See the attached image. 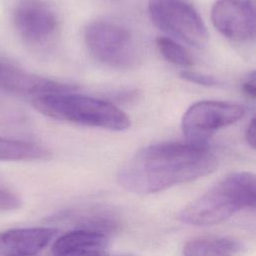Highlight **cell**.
Wrapping results in <instances>:
<instances>
[{"label": "cell", "instance_id": "obj_17", "mask_svg": "<svg viewBox=\"0 0 256 256\" xmlns=\"http://www.w3.org/2000/svg\"><path fill=\"white\" fill-rule=\"evenodd\" d=\"M242 91L243 93L250 99L254 100L256 96V80H255V72H251V74L245 79L242 83Z\"/></svg>", "mask_w": 256, "mask_h": 256}, {"label": "cell", "instance_id": "obj_3", "mask_svg": "<svg viewBox=\"0 0 256 256\" xmlns=\"http://www.w3.org/2000/svg\"><path fill=\"white\" fill-rule=\"evenodd\" d=\"M32 105L52 119L110 131H124L131 124L128 115L114 104L81 94H42L32 98Z\"/></svg>", "mask_w": 256, "mask_h": 256}, {"label": "cell", "instance_id": "obj_12", "mask_svg": "<svg viewBox=\"0 0 256 256\" xmlns=\"http://www.w3.org/2000/svg\"><path fill=\"white\" fill-rule=\"evenodd\" d=\"M241 247V242L233 238H198L185 244L183 256H233Z\"/></svg>", "mask_w": 256, "mask_h": 256}, {"label": "cell", "instance_id": "obj_6", "mask_svg": "<svg viewBox=\"0 0 256 256\" xmlns=\"http://www.w3.org/2000/svg\"><path fill=\"white\" fill-rule=\"evenodd\" d=\"M245 108L239 104L204 100L192 104L182 117V132L188 141L206 142L220 128L239 121Z\"/></svg>", "mask_w": 256, "mask_h": 256}, {"label": "cell", "instance_id": "obj_18", "mask_svg": "<svg viewBox=\"0 0 256 256\" xmlns=\"http://www.w3.org/2000/svg\"><path fill=\"white\" fill-rule=\"evenodd\" d=\"M245 140L247 142V144L252 148L254 149L255 148V118L253 117L248 126L246 127V130H245Z\"/></svg>", "mask_w": 256, "mask_h": 256}, {"label": "cell", "instance_id": "obj_11", "mask_svg": "<svg viewBox=\"0 0 256 256\" xmlns=\"http://www.w3.org/2000/svg\"><path fill=\"white\" fill-rule=\"evenodd\" d=\"M107 244L106 234L78 228L57 238L52 246V254L53 256H67L87 249H105Z\"/></svg>", "mask_w": 256, "mask_h": 256}, {"label": "cell", "instance_id": "obj_10", "mask_svg": "<svg viewBox=\"0 0 256 256\" xmlns=\"http://www.w3.org/2000/svg\"><path fill=\"white\" fill-rule=\"evenodd\" d=\"M52 227L15 228L0 232V256H36L54 238Z\"/></svg>", "mask_w": 256, "mask_h": 256}, {"label": "cell", "instance_id": "obj_4", "mask_svg": "<svg viewBox=\"0 0 256 256\" xmlns=\"http://www.w3.org/2000/svg\"><path fill=\"white\" fill-rule=\"evenodd\" d=\"M84 39L90 54L108 66L127 68L137 60L135 40L129 30L119 24L93 21L85 28Z\"/></svg>", "mask_w": 256, "mask_h": 256}, {"label": "cell", "instance_id": "obj_2", "mask_svg": "<svg viewBox=\"0 0 256 256\" xmlns=\"http://www.w3.org/2000/svg\"><path fill=\"white\" fill-rule=\"evenodd\" d=\"M256 180L250 172L228 174L181 210V222L194 226L219 224L238 211L254 208Z\"/></svg>", "mask_w": 256, "mask_h": 256}, {"label": "cell", "instance_id": "obj_19", "mask_svg": "<svg viewBox=\"0 0 256 256\" xmlns=\"http://www.w3.org/2000/svg\"><path fill=\"white\" fill-rule=\"evenodd\" d=\"M67 256H106V254H105V249L95 248V249H87V250L74 252Z\"/></svg>", "mask_w": 256, "mask_h": 256}, {"label": "cell", "instance_id": "obj_13", "mask_svg": "<svg viewBox=\"0 0 256 256\" xmlns=\"http://www.w3.org/2000/svg\"><path fill=\"white\" fill-rule=\"evenodd\" d=\"M50 151L37 143L0 136V161H31L50 157Z\"/></svg>", "mask_w": 256, "mask_h": 256}, {"label": "cell", "instance_id": "obj_1", "mask_svg": "<svg viewBox=\"0 0 256 256\" xmlns=\"http://www.w3.org/2000/svg\"><path fill=\"white\" fill-rule=\"evenodd\" d=\"M218 164L206 142H164L138 151L120 169L118 183L136 194H153L212 173Z\"/></svg>", "mask_w": 256, "mask_h": 256}, {"label": "cell", "instance_id": "obj_8", "mask_svg": "<svg viewBox=\"0 0 256 256\" xmlns=\"http://www.w3.org/2000/svg\"><path fill=\"white\" fill-rule=\"evenodd\" d=\"M214 27L234 42L255 36V0H217L211 10Z\"/></svg>", "mask_w": 256, "mask_h": 256}, {"label": "cell", "instance_id": "obj_16", "mask_svg": "<svg viewBox=\"0 0 256 256\" xmlns=\"http://www.w3.org/2000/svg\"><path fill=\"white\" fill-rule=\"evenodd\" d=\"M181 77L191 83H195L198 85H203V86H213L218 83L217 79H215L211 75H206L203 73L191 71V70H184L180 73Z\"/></svg>", "mask_w": 256, "mask_h": 256}, {"label": "cell", "instance_id": "obj_14", "mask_svg": "<svg viewBox=\"0 0 256 256\" xmlns=\"http://www.w3.org/2000/svg\"><path fill=\"white\" fill-rule=\"evenodd\" d=\"M156 46L161 55L170 63L181 67H190L193 65V58L189 52L173 39L159 36L156 39Z\"/></svg>", "mask_w": 256, "mask_h": 256}, {"label": "cell", "instance_id": "obj_15", "mask_svg": "<svg viewBox=\"0 0 256 256\" xmlns=\"http://www.w3.org/2000/svg\"><path fill=\"white\" fill-rule=\"evenodd\" d=\"M20 206V197L10 189L0 185V211L15 210Z\"/></svg>", "mask_w": 256, "mask_h": 256}, {"label": "cell", "instance_id": "obj_7", "mask_svg": "<svg viewBox=\"0 0 256 256\" xmlns=\"http://www.w3.org/2000/svg\"><path fill=\"white\" fill-rule=\"evenodd\" d=\"M13 22L22 39L34 46L50 43L59 29L56 12L43 0H20L14 9Z\"/></svg>", "mask_w": 256, "mask_h": 256}, {"label": "cell", "instance_id": "obj_5", "mask_svg": "<svg viewBox=\"0 0 256 256\" xmlns=\"http://www.w3.org/2000/svg\"><path fill=\"white\" fill-rule=\"evenodd\" d=\"M153 23L162 31L197 48L208 41V31L196 9L185 0H149Z\"/></svg>", "mask_w": 256, "mask_h": 256}, {"label": "cell", "instance_id": "obj_9", "mask_svg": "<svg viewBox=\"0 0 256 256\" xmlns=\"http://www.w3.org/2000/svg\"><path fill=\"white\" fill-rule=\"evenodd\" d=\"M76 88L77 87L74 85L30 74L25 70L0 59V90L35 97L49 93L71 92Z\"/></svg>", "mask_w": 256, "mask_h": 256}]
</instances>
